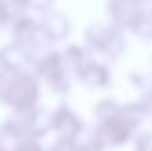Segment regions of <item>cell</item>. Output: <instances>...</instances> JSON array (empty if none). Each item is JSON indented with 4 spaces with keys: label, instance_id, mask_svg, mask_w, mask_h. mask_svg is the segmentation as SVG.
Instances as JSON below:
<instances>
[{
    "label": "cell",
    "instance_id": "ba28073f",
    "mask_svg": "<svg viewBox=\"0 0 152 151\" xmlns=\"http://www.w3.org/2000/svg\"><path fill=\"white\" fill-rule=\"evenodd\" d=\"M39 23H41V29H42L44 36L50 39L51 43L64 41L69 36V32H71V21H69V18L64 13L57 11V9H51V11L44 13Z\"/></svg>",
    "mask_w": 152,
    "mask_h": 151
},
{
    "label": "cell",
    "instance_id": "9a60e30c",
    "mask_svg": "<svg viewBox=\"0 0 152 151\" xmlns=\"http://www.w3.org/2000/svg\"><path fill=\"white\" fill-rule=\"evenodd\" d=\"M14 16H16V13L12 11L9 2L7 0H0V27L5 25V23H11Z\"/></svg>",
    "mask_w": 152,
    "mask_h": 151
},
{
    "label": "cell",
    "instance_id": "3957f363",
    "mask_svg": "<svg viewBox=\"0 0 152 151\" xmlns=\"http://www.w3.org/2000/svg\"><path fill=\"white\" fill-rule=\"evenodd\" d=\"M85 44L96 53H103L110 59H118L126 52L124 30L112 21H94L85 29Z\"/></svg>",
    "mask_w": 152,
    "mask_h": 151
},
{
    "label": "cell",
    "instance_id": "8992f818",
    "mask_svg": "<svg viewBox=\"0 0 152 151\" xmlns=\"http://www.w3.org/2000/svg\"><path fill=\"white\" fill-rule=\"evenodd\" d=\"M83 128L85 123L67 103H58L51 110V130L57 133V139L75 141Z\"/></svg>",
    "mask_w": 152,
    "mask_h": 151
},
{
    "label": "cell",
    "instance_id": "e0dca14e",
    "mask_svg": "<svg viewBox=\"0 0 152 151\" xmlns=\"http://www.w3.org/2000/svg\"><path fill=\"white\" fill-rule=\"evenodd\" d=\"M53 2L55 0H28V9L41 11L42 14L53 9Z\"/></svg>",
    "mask_w": 152,
    "mask_h": 151
},
{
    "label": "cell",
    "instance_id": "2e32d148",
    "mask_svg": "<svg viewBox=\"0 0 152 151\" xmlns=\"http://www.w3.org/2000/svg\"><path fill=\"white\" fill-rule=\"evenodd\" d=\"M48 151H78V150H76L75 141H69V139H55V142L50 146Z\"/></svg>",
    "mask_w": 152,
    "mask_h": 151
},
{
    "label": "cell",
    "instance_id": "4fadbf2b",
    "mask_svg": "<svg viewBox=\"0 0 152 151\" xmlns=\"http://www.w3.org/2000/svg\"><path fill=\"white\" fill-rule=\"evenodd\" d=\"M136 38L145 39V41H152V7L145 9L142 18L138 20V23L134 25V29L131 30Z\"/></svg>",
    "mask_w": 152,
    "mask_h": 151
},
{
    "label": "cell",
    "instance_id": "9c48e42d",
    "mask_svg": "<svg viewBox=\"0 0 152 151\" xmlns=\"http://www.w3.org/2000/svg\"><path fill=\"white\" fill-rule=\"evenodd\" d=\"M0 55H2V61H4V66H5L7 73L27 70V64H30L28 53H27L21 46H18L16 43L7 44V46L0 52Z\"/></svg>",
    "mask_w": 152,
    "mask_h": 151
},
{
    "label": "cell",
    "instance_id": "7a4b0ae2",
    "mask_svg": "<svg viewBox=\"0 0 152 151\" xmlns=\"http://www.w3.org/2000/svg\"><path fill=\"white\" fill-rule=\"evenodd\" d=\"M16 141H39L51 130V110L42 109L41 105L30 110L12 112L11 117L2 126Z\"/></svg>",
    "mask_w": 152,
    "mask_h": 151
},
{
    "label": "cell",
    "instance_id": "277c9868",
    "mask_svg": "<svg viewBox=\"0 0 152 151\" xmlns=\"http://www.w3.org/2000/svg\"><path fill=\"white\" fill-rule=\"evenodd\" d=\"M32 68H34V73L39 76V80H44L48 84L51 93H55V94L69 93L73 75L67 71V68L64 64L62 52L51 48L48 53H44L42 57H39L37 61L32 62Z\"/></svg>",
    "mask_w": 152,
    "mask_h": 151
},
{
    "label": "cell",
    "instance_id": "52a82bcc",
    "mask_svg": "<svg viewBox=\"0 0 152 151\" xmlns=\"http://www.w3.org/2000/svg\"><path fill=\"white\" fill-rule=\"evenodd\" d=\"M75 78H78V82L88 89H106L112 84V71L104 62L90 57L78 70Z\"/></svg>",
    "mask_w": 152,
    "mask_h": 151
},
{
    "label": "cell",
    "instance_id": "ffe728a7",
    "mask_svg": "<svg viewBox=\"0 0 152 151\" xmlns=\"http://www.w3.org/2000/svg\"><path fill=\"white\" fill-rule=\"evenodd\" d=\"M140 4L145 7V9H149V7H152V0H140Z\"/></svg>",
    "mask_w": 152,
    "mask_h": 151
},
{
    "label": "cell",
    "instance_id": "d6986e66",
    "mask_svg": "<svg viewBox=\"0 0 152 151\" xmlns=\"http://www.w3.org/2000/svg\"><path fill=\"white\" fill-rule=\"evenodd\" d=\"M7 73V70H5V66H4V61H2V55H0V78Z\"/></svg>",
    "mask_w": 152,
    "mask_h": 151
},
{
    "label": "cell",
    "instance_id": "6da1fadb",
    "mask_svg": "<svg viewBox=\"0 0 152 151\" xmlns=\"http://www.w3.org/2000/svg\"><path fill=\"white\" fill-rule=\"evenodd\" d=\"M0 101L12 112L30 110L39 107L41 101V80L34 71L21 70L11 71L0 78Z\"/></svg>",
    "mask_w": 152,
    "mask_h": 151
},
{
    "label": "cell",
    "instance_id": "5b68a950",
    "mask_svg": "<svg viewBox=\"0 0 152 151\" xmlns=\"http://www.w3.org/2000/svg\"><path fill=\"white\" fill-rule=\"evenodd\" d=\"M110 21L117 25L120 30H133L138 20L142 18L145 7L140 0H108L106 2Z\"/></svg>",
    "mask_w": 152,
    "mask_h": 151
},
{
    "label": "cell",
    "instance_id": "30bf717a",
    "mask_svg": "<svg viewBox=\"0 0 152 151\" xmlns=\"http://www.w3.org/2000/svg\"><path fill=\"white\" fill-rule=\"evenodd\" d=\"M76 150L78 151H104L106 146L103 142V139L99 137L96 126H87L80 132V135L75 139Z\"/></svg>",
    "mask_w": 152,
    "mask_h": 151
},
{
    "label": "cell",
    "instance_id": "7c38bea8",
    "mask_svg": "<svg viewBox=\"0 0 152 151\" xmlns=\"http://www.w3.org/2000/svg\"><path fill=\"white\" fill-rule=\"evenodd\" d=\"M120 107H122V105H120L117 100H113V98H103V100H99V101L96 103V107H94L96 121L101 123V121H104V119L115 115V114L120 110Z\"/></svg>",
    "mask_w": 152,
    "mask_h": 151
},
{
    "label": "cell",
    "instance_id": "ac0fdd59",
    "mask_svg": "<svg viewBox=\"0 0 152 151\" xmlns=\"http://www.w3.org/2000/svg\"><path fill=\"white\" fill-rule=\"evenodd\" d=\"M16 151H44L39 141H21L18 144Z\"/></svg>",
    "mask_w": 152,
    "mask_h": 151
},
{
    "label": "cell",
    "instance_id": "8fae6325",
    "mask_svg": "<svg viewBox=\"0 0 152 151\" xmlns=\"http://www.w3.org/2000/svg\"><path fill=\"white\" fill-rule=\"evenodd\" d=\"M62 59H64V64H66L67 71L75 76L76 73H78V70H80L90 57L87 55V52H85L83 46H80V44H69L67 48H64Z\"/></svg>",
    "mask_w": 152,
    "mask_h": 151
},
{
    "label": "cell",
    "instance_id": "5bb4252c",
    "mask_svg": "<svg viewBox=\"0 0 152 151\" xmlns=\"http://www.w3.org/2000/svg\"><path fill=\"white\" fill-rule=\"evenodd\" d=\"M134 151H152V132H140L134 135Z\"/></svg>",
    "mask_w": 152,
    "mask_h": 151
}]
</instances>
